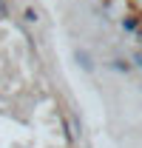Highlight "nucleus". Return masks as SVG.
Listing matches in <instances>:
<instances>
[]
</instances>
